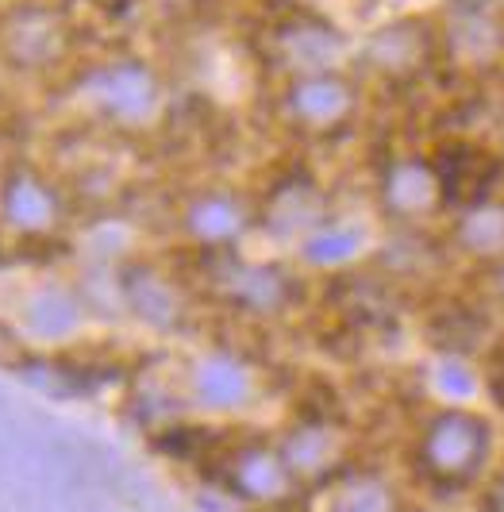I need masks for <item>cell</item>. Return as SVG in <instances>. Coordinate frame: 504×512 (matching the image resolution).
<instances>
[{
  "instance_id": "cell-1",
  "label": "cell",
  "mask_w": 504,
  "mask_h": 512,
  "mask_svg": "<svg viewBox=\"0 0 504 512\" xmlns=\"http://www.w3.org/2000/svg\"><path fill=\"white\" fill-rule=\"evenodd\" d=\"M66 93L85 120L116 135H147L166 120L170 108V85L162 70L131 51L77 62V70L66 77Z\"/></svg>"
},
{
  "instance_id": "cell-2",
  "label": "cell",
  "mask_w": 504,
  "mask_h": 512,
  "mask_svg": "<svg viewBox=\"0 0 504 512\" xmlns=\"http://www.w3.org/2000/svg\"><path fill=\"white\" fill-rule=\"evenodd\" d=\"M77 51L81 24L70 0H0V74L12 85H66Z\"/></svg>"
},
{
  "instance_id": "cell-3",
  "label": "cell",
  "mask_w": 504,
  "mask_h": 512,
  "mask_svg": "<svg viewBox=\"0 0 504 512\" xmlns=\"http://www.w3.org/2000/svg\"><path fill=\"white\" fill-rule=\"evenodd\" d=\"M262 54L281 77L347 70L354 62V39L320 4L285 0V8L262 27Z\"/></svg>"
},
{
  "instance_id": "cell-4",
  "label": "cell",
  "mask_w": 504,
  "mask_h": 512,
  "mask_svg": "<svg viewBox=\"0 0 504 512\" xmlns=\"http://www.w3.org/2000/svg\"><path fill=\"white\" fill-rule=\"evenodd\" d=\"M366 89L347 70H320V74L281 77L278 85V116L289 131L304 139H335L347 135L362 116Z\"/></svg>"
},
{
  "instance_id": "cell-5",
  "label": "cell",
  "mask_w": 504,
  "mask_h": 512,
  "mask_svg": "<svg viewBox=\"0 0 504 512\" xmlns=\"http://www.w3.org/2000/svg\"><path fill=\"white\" fill-rule=\"evenodd\" d=\"M439 58H443V27L420 12L381 20L354 43V62L374 81L393 89L424 81Z\"/></svg>"
},
{
  "instance_id": "cell-6",
  "label": "cell",
  "mask_w": 504,
  "mask_h": 512,
  "mask_svg": "<svg viewBox=\"0 0 504 512\" xmlns=\"http://www.w3.org/2000/svg\"><path fill=\"white\" fill-rule=\"evenodd\" d=\"M493 447V428L466 405H447L431 412L416 439V462L435 486H466L474 482Z\"/></svg>"
},
{
  "instance_id": "cell-7",
  "label": "cell",
  "mask_w": 504,
  "mask_h": 512,
  "mask_svg": "<svg viewBox=\"0 0 504 512\" xmlns=\"http://www.w3.org/2000/svg\"><path fill=\"white\" fill-rule=\"evenodd\" d=\"M66 228V197L35 162L0 170V235L8 243H51Z\"/></svg>"
},
{
  "instance_id": "cell-8",
  "label": "cell",
  "mask_w": 504,
  "mask_h": 512,
  "mask_svg": "<svg viewBox=\"0 0 504 512\" xmlns=\"http://www.w3.org/2000/svg\"><path fill=\"white\" fill-rule=\"evenodd\" d=\"M12 324L20 328L27 343L35 347H66L85 335L89 328V308L58 278H39L24 285L12 301Z\"/></svg>"
},
{
  "instance_id": "cell-9",
  "label": "cell",
  "mask_w": 504,
  "mask_h": 512,
  "mask_svg": "<svg viewBox=\"0 0 504 512\" xmlns=\"http://www.w3.org/2000/svg\"><path fill=\"white\" fill-rule=\"evenodd\" d=\"M185 393L197 409L212 416H235L258 405L262 397V378L254 370V362L243 355L227 351V347H208L185 370Z\"/></svg>"
},
{
  "instance_id": "cell-10",
  "label": "cell",
  "mask_w": 504,
  "mask_h": 512,
  "mask_svg": "<svg viewBox=\"0 0 504 512\" xmlns=\"http://www.w3.org/2000/svg\"><path fill=\"white\" fill-rule=\"evenodd\" d=\"M181 235L212 255H231L251 228L258 224V208L239 193V189H227V185H208L197 189L185 205H181Z\"/></svg>"
},
{
  "instance_id": "cell-11",
  "label": "cell",
  "mask_w": 504,
  "mask_h": 512,
  "mask_svg": "<svg viewBox=\"0 0 504 512\" xmlns=\"http://www.w3.org/2000/svg\"><path fill=\"white\" fill-rule=\"evenodd\" d=\"M378 201L393 220H404V224L431 220L447 205V189L435 170V158L416 151L393 154L378 174Z\"/></svg>"
},
{
  "instance_id": "cell-12",
  "label": "cell",
  "mask_w": 504,
  "mask_h": 512,
  "mask_svg": "<svg viewBox=\"0 0 504 512\" xmlns=\"http://www.w3.org/2000/svg\"><path fill=\"white\" fill-rule=\"evenodd\" d=\"M220 297L247 316H281L297 301V278L278 262L227 258L220 266Z\"/></svg>"
},
{
  "instance_id": "cell-13",
  "label": "cell",
  "mask_w": 504,
  "mask_h": 512,
  "mask_svg": "<svg viewBox=\"0 0 504 512\" xmlns=\"http://www.w3.org/2000/svg\"><path fill=\"white\" fill-rule=\"evenodd\" d=\"M227 486L235 489L243 501L274 505V501H285V497L297 489V474L289 470L281 447H270V443H243V447H235L231 459H227Z\"/></svg>"
},
{
  "instance_id": "cell-14",
  "label": "cell",
  "mask_w": 504,
  "mask_h": 512,
  "mask_svg": "<svg viewBox=\"0 0 504 512\" xmlns=\"http://www.w3.org/2000/svg\"><path fill=\"white\" fill-rule=\"evenodd\" d=\"M431 158H435V170H439L443 189H447V205L466 208L493 197V181L501 178V158L493 151L458 139V143L439 147Z\"/></svg>"
},
{
  "instance_id": "cell-15",
  "label": "cell",
  "mask_w": 504,
  "mask_h": 512,
  "mask_svg": "<svg viewBox=\"0 0 504 512\" xmlns=\"http://www.w3.org/2000/svg\"><path fill=\"white\" fill-rule=\"evenodd\" d=\"M297 258L308 270H320V274H335V270H347L358 258L370 251V231L358 220H343V216H324L320 224L304 231L301 239L293 243Z\"/></svg>"
},
{
  "instance_id": "cell-16",
  "label": "cell",
  "mask_w": 504,
  "mask_h": 512,
  "mask_svg": "<svg viewBox=\"0 0 504 512\" xmlns=\"http://www.w3.org/2000/svg\"><path fill=\"white\" fill-rule=\"evenodd\" d=\"M120 293H124V305L151 328H177L181 316H185V297L177 282H170L162 270L154 266H127L120 274Z\"/></svg>"
},
{
  "instance_id": "cell-17",
  "label": "cell",
  "mask_w": 504,
  "mask_h": 512,
  "mask_svg": "<svg viewBox=\"0 0 504 512\" xmlns=\"http://www.w3.org/2000/svg\"><path fill=\"white\" fill-rule=\"evenodd\" d=\"M454 243L478 262L501 266L504 262V201L485 197L478 205L458 208L454 220Z\"/></svg>"
},
{
  "instance_id": "cell-18",
  "label": "cell",
  "mask_w": 504,
  "mask_h": 512,
  "mask_svg": "<svg viewBox=\"0 0 504 512\" xmlns=\"http://www.w3.org/2000/svg\"><path fill=\"white\" fill-rule=\"evenodd\" d=\"M324 216H328V212H324L316 189H312L308 181H285L278 193L270 197V205L258 208V224H266V228L278 231V235H289L293 243H297L312 224H320Z\"/></svg>"
},
{
  "instance_id": "cell-19",
  "label": "cell",
  "mask_w": 504,
  "mask_h": 512,
  "mask_svg": "<svg viewBox=\"0 0 504 512\" xmlns=\"http://www.w3.org/2000/svg\"><path fill=\"white\" fill-rule=\"evenodd\" d=\"M339 432L331 428V424H320V420H312V424H301V428H293V436L281 443V455L289 462V470L297 474V482L301 478H316V474H324L335 466L339 459Z\"/></svg>"
},
{
  "instance_id": "cell-20",
  "label": "cell",
  "mask_w": 504,
  "mask_h": 512,
  "mask_svg": "<svg viewBox=\"0 0 504 512\" xmlns=\"http://www.w3.org/2000/svg\"><path fill=\"white\" fill-rule=\"evenodd\" d=\"M435 385H439V393H443L451 405H462V401L474 393V374L458 359H443L439 370H435Z\"/></svg>"
},
{
  "instance_id": "cell-21",
  "label": "cell",
  "mask_w": 504,
  "mask_h": 512,
  "mask_svg": "<svg viewBox=\"0 0 504 512\" xmlns=\"http://www.w3.org/2000/svg\"><path fill=\"white\" fill-rule=\"evenodd\" d=\"M335 512H389V497L374 482H358V486H347L339 493V509Z\"/></svg>"
},
{
  "instance_id": "cell-22",
  "label": "cell",
  "mask_w": 504,
  "mask_h": 512,
  "mask_svg": "<svg viewBox=\"0 0 504 512\" xmlns=\"http://www.w3.org/2000/svg\"><path fill=\"white\" fill-rule=\"evenodd\" d=\"M489 385H493V393L504 401V351L497 355V362H493V374H489Z\"/></svg>"
},
{
  "instance_id": "cell-23",
  "label": "cell",
  "mask_w": 504,
  "mask_h": 512,
  "mask_svg": "<svg viewBox=\"0 0 504 512\" xmlns=\"http://www.w3.org/2000/svg\"><path fill=\"white\" fill-rule=\"evenodd\" d=\"M8 104H12V81L0 74V120L8 116Z\"/></svg>"
},
{
  "instance_id": "cell-24",
  "label": "cell",
  "mask_w": 504,
  "mask_h": 512,
  "mask_svg": "<svg viewBox=\"0 0 504 512\" xmlns=\"http://www.w3.org/2000/svg\"><path fill=\"white\" fill-rule=\"evenodd\" d=\"M451 4H458V8H462V12H470V8H481V4H485V0H451Z\"/></svg>"
},
{
  "instance_id": "cell-25",
  "label": "cell",
  "mask_w": 504,
  "mask_h": 512,
  "mask_svg": "<svg viewBox=\"0 0 504 512\" xmlns=\"http://www.w3.org/2000/svg\"><path fill=\"white\" fill-rule=\"evenodd\" d=\"M497 274H501V278H497V282H501V293H504V262H501V266H497Z\"/></svg>"
},
{
  "instance_id": "cell-26",
  "label": "cell",
  "mask_w": 504,
  "mask_h": 512,
  "mask_svg": "<svg viewBox=\"0 0 504 512\" xmlns=\"http://www.w3.org/2000/svg\"><path fill=\"white\" fill-rule=\"evenodd\" d=\"M293 4H324V0H293Z\"/></svg>"
}]
</instances>
